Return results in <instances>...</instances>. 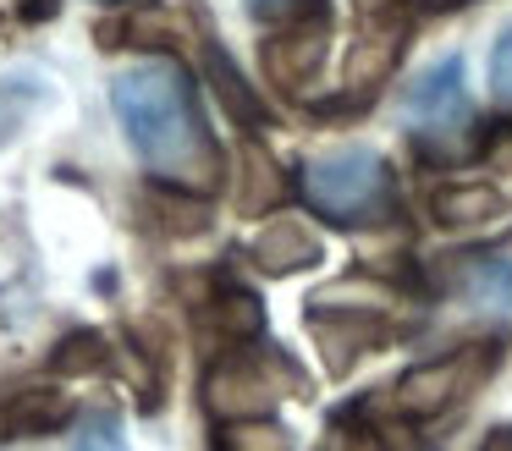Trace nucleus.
<instances>
[{"label": "nucleus", "instance_id": "nucleus-9", "mask_svg": "<svg viewBox=\"0 0 512 451\" xmlns=\"http://www.w3.org/2000/svg\"><path fill=\"white\" fill-rule=\"evenodd\" d=\"M204 319H210V330L221 341H232V347H254V341L265 336V303H259L248 286H232V281H221L204 297Z\"/></svg>", "mask_w": 512, "mask_h": 451}, {"label": "nucleus", "instance_id": "nucleus-21", "mask_svg": "<svg viewBox=\"0 0 512 451\" xmlns=\"http://www.w3.org/2000/svg\"><path fill=\"white\" fill-rule=\"evenodd\" d=\"M490 88H496L501 105H512V22L501 28L496 50H490Z\"/></svg>", "mask_w": 512, "mask_h": 451}, {"label": "nucleus", "instance_id": "nucleus-2", "mask_svg": "<svg viewBox=\"0 0 512 451\" xmlns=\"http://www.w3.org/2000/svg\"><path fill=\"white\" fill-rule=\"evenodd\" d=\"M303 198L331 226H380L397 209V176L375 149H331L314 154L298 176Z\"/></svg>", "mask_w": 512, "mask_h": 451}, {"label": "nucleus", "instance_id": "nucleus-17", "mask_svg": "<svg viewBox=\"0 0 512 451\" xmlns=\"http://www.w3.org/2000/svg\"><path fill=\"white\" fill-rule=\"evenodd\" d=\"M281 193H287V182H281L276 160H270V154L248 138L243 143V187H237V204H243L248 215H259V209H276Z\"/></svg>", "mask_w": 512, "mask_h": 451}, {"label": "nucleus", "instance_id": "nucleus-22", "mask_svg": "<svg viewBox=\"0 0 512 451\" xmlns=\"http://www.w3.org/2000/svg\"><path fill=\"white\" fill-rule=\"evenodd\" d=\"M314 0H248V11H254L259 22H270V28H287V22H303L309 17Z\"/></svg>", "mask_w": 512, "mask_h": 451}, {"label": "nucleus", "instance_id": "nucleus-11", "mask_svg": "<svg viewBox=\"0 0 512 451\" xmlns=\"http://www.w3.org/2000/svg\"><path fill=\"white\" fill-rule=\"evenodd\" d=\"M314 259H320V237L292 215L270 220V226L254 237V264L265 275H292V270H303V264H314Z\"/></svg>", "mask_w": 512, "mask_h": 451}, {"label": "nucleus", "instance_id": "nucleus-20", "mask_svg": "<svg viewBox=\"0 0 512 451\" xmlns=\"http://www.w3.org/2000/svg\"><path fill=\"white\" fill-rule=\"evenodd\" d=\"M72 451H127L122 424H116V418H105V413H94L89 424L78 429V446H72Z\"/></svg>", "mask_w": 512, "mask_h": 451}, {"label": "nucleus", "instance_id": "nucleus-24", "mask_svg": "<svg viewBox=\"0 0 512 451\" xmlns=\"http://www.w3.org/2000/svg\"><path fill=\"white\" fill-rule=\"evenodd\" d=\"M485 451H512V429H496V435L485 440Z\"/></svg>", "mask_w": 512, "mask_h": 451}, {"label": "nucleus", "instance_id": "nucleus-13", "mask_svg": "<svg viewBox=\"0 0 512 451\" xmlns=\"http://www.w3.org/2000/svg\"><path fill=\"white\" fill-rule=\"evenodd\" d=\"M397 55H402V28H380V33H369V39H358L353 55H347V94L369 99L391 77Z\"/></svg>", "mask_w": 512, "mask_h": 451}, {"label": "nucleus", "instance_id": "nucleus-18", "mask_svg": "<svg viewBox=\"0 0 512 451\" xmlns=\"http://www.w3.org/2000/svg\"><path fill=\"white\" fill-rule=\"evenodd\" d=\"M215 451H292L287 435L265 418H232V424L215 435Z\"/></svg>", "mask_w": 512, "mask_h": 451}, {"label": "nucleus", "instance_id": "nucleus-7", "mask_svg": "<svg viewBox=\"0 0 512 451\" xmlns=\"http://www.w3.org/2000/svg\"><path fill=\"white\" fill-rule=\"evenodd\" d=\"M309 330L320 336L325 369L331 374H347V363L375 352L380 341H386V325H380V314H369V308H309Z\"/></svg>", "mask_w": 512, "mask_h": 451}, {"label": "nucleus", "instance_id": "nucleus-15", "mask_svg": "<svg viewBox=\"0 0 512 451\" xmlns=\"http://www.w3.org/2000/svg\"><path fill=\"white\" fill-rule=\"evenodd\" d=\"M182 17H171V11H160V6H138V11H127L122 22H111L105 28V50H116V44H177L182 39Z\"/></svg>", "mask_w": 512, "mask_h": 451}, {"label": "nucleus", "instance_id": "nucleus-6", "mask_svg": "<svg viewBox=\"0 0 512 451\" xmlns=\"http://www.w3.org/2000/svg\"><path fill=\"white\" fill-rule=\"evenodd\" d=\"M78 418L61 385H17V391L0 396V440H34V435H56Z\"/></svg>", "mask_w": 512, "mask_h": 451}, {"label": "nucleus", "instance_id": "nucleus-5", "mask_svg": "<svg viewBox=\"0 0 512 451\" xmlns=\"http://www.w3.org/2000/svg\"><path fill=\"white\" fill-rule=\"evenodd\" d=\"M402 110L419 132H457L468 121V88H463V61L441 55L435 66H424L402 94Z\"/></svg>", "mask_w": 512, "mask_h": 451}, {"label": "nucleus", "instance_id": "nucleus-23", "mask_svg": "<svg viewBox=\"0 0 512 451\" xmlns=\"http://www.w3.org/2000/svg\"><path fill=\"white\" fill-rule=\"evenodd\" d=\"M397 6H402V0H358V11H364L369 22H386V17H397Z\"/></svg>", "mask_w": 512, "mask_h": 451}, {"label": "nucleus", "instance_id": "nucleus-25", "mask_svg": "<svg viewBox=\"0 0 512 451\" xmlns=\"http://www.w3.org/2000/svg\"><path fill=\"white\" fill-rule=\"evenodd\" d=\"M100 6H111V0H100Z\"/></svg>", "mask_w": 512, "mask_h": 451}, {"label": "nucleus", "instance_id": "nucleus-4", "mask_svg": "<svg viewBox=\"0 0 512 451\" xmlns=\"http://www.w3.org/2000/svg\"><path fill=\"white\" fill-rule=\"evenodd\" d=\"M265 347L254 341V358H226L221 369H210V380H204V407H210L221 424H232V418H265L270 407H276L281 385L270 380V369H265V358H270Z\"/></svg>", "mask_w": 512, "mask_h": 451}, {"label": "nucleus", "instance_id": "nucleus-8", "mask_svg": "<svg viewBox=\"0 0 512 451\" xmlns=\"http://www.w3.org/2000/svg\"><path fill=\"white\" fill-rule=\"evenodd\" d=\"M325 61V22H287L276 39H265V77L276 88H303Z\"/></svg>", "mask_w": 512, "mask_h": 451}, {"label": "nucleus", "instance_id": "nucleus-3", "mask_svg": "<svg viewBox=\"0 0 512 451\" xmlns=\"http://www.w3.org/2000/svg\"><path fill=\"white\" fill-rule=\"evenodd\" d=\"M501 363V341H474V347L452 352V358L419 363L397 380V407L408 418H435L441 407H452L457 396H468L490 369Z\"/></svg>", "mask_w": 512, "mask_h": 451}, {"label": "nucleus", "instance_id": "nucleus-10", "mask_svg": "<svg viewBox=\"0 0 512 451\" xmlns=\"http://www.w3.org/2000/svg\"><path fill=\"white\" fill-rule=\"evenodd\" d=\"M144 220L160 231V237L188 242V237H199V231H210V204H204V193L155 182V187H144Z\"/></svg>", "mask_w": 512, "mask_h": 451}, {"label": "nucleus", "instance_id": "nucleus-1", "mask_svg": "<svg viewBox=\"0 0 512 451\" xmlns=\"http://www.w3.org/2000/svg\"><path fill=\"white\" fill-rule=\"evenodd\" d=\"M111 110L155 182L188 187V193H204V198L221 187L226 176L221 143L204 127L199 94H193L188 72L177 61H138L127 72H116Z\"/></svg>", "mask_w": 512, "mask_h": 451}, {"label": "nucleus", "instance_id": "nucleus-16", "mask_svg": "<svg viewBox=\"0 0 512 451\" xmlns=\"http://www.w3.org/2000/svg\"><path fill=\"white\" fill-rule=\"evenodd\" d=\"M50 369L56 374H105V369H116V347L105 330H72L50 352Z\"/></svg>", "mask_w": 512, "mask_h": 451}, {"label": "nucleus", "instance_id": "nucleus-14", "mask_svg": "<svg viewBox=\"0 0 512 451\" xmlns=\"http://www.w3.org/2000/svg\"><path fill=\"white\" fill-rule=\"evenodd\" d=\"M507 215V198L485 182H452L435 193V220L441 226H485V220Z\"/></svg>", "mask_w": 512, "mask_h": 451}, {"label": "nucleus", "instance_id": "nucleus-12", "mask_svg": "<svg viewBox=\"0 0 512 451\" xmlns=\"http://www.w3.org/2000/svg\"><path fill=\"white\" fill-rule=\"evenodd\" d=\"M204 77H210L215 99H221V110L237 121V127H259V121H265V99L243 83V72L232 66V55L215 50V44H204Z\"/></svg>", "mask_w": 512, "mask_h": 451}, {"label": "nucleus", "instance_id": "nucleus-19", "mask_svg": "<svg viewBox=\"0 0 512 451\" xmlns=\"http://www.w3.org/2000/svg\"><path fill=\"white\" fill-rule=\"evenodd\" d=\"M468 292H474L479 303L512 308V259H485L474 275H468Z\"/></svg>", "mask_w": 512, "mask_h": 451}]
</instances>
